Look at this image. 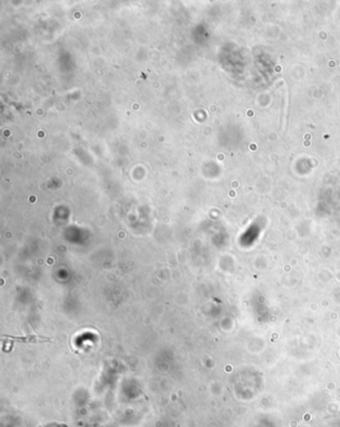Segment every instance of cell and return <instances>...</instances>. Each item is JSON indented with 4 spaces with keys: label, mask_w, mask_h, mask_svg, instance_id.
<instances>
[{
    "label": "cell",
    "mask_w": 340,
    "mask_h": 427,
    "mask_svg": "<svg viewBox=\"0 0 340 427\" xmlns=\"http://www.w3.org/2000/svg\"><path fill=\"white\" fill-rule=\"evenodd\" d=\"M13 339L16 343H41L50 341L51 339L49 338H45V336H4V339Z\"/></svg>",
    "instance_id": "cell-1"
}]
</instances>
